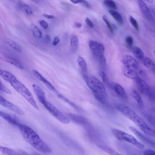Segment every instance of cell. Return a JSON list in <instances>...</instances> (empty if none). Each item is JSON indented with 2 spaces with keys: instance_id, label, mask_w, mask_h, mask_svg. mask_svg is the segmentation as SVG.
<instances>
[{
  "instance_id": "cell-1",
  "label": "cell",
  "mask_w": 155,
  "mask_h": 155,
  "mask_svg": "<svg viewBox=\"0 0 155 155\" xmlns=\"http://www.w3.org/2000/svg\"><path fill=\"white\" fill-rule=\"evenodd\" d=\"M19 131L25 140L37 150L44 153H51L52 150L38 134L32 129L20 124L18 127Z\"/></svg>"
},
{
  "instance_id": "cell-2",
  "label": "cell",
  "mask_w": 155,
  "mask_h": 155,
  "mask_svg": "<svg viewBox=\"0 0 155 155\" xmlns=\"http://www.w3.org/2000/svg\"><path fill=\"white\" fill-rule=\"evenodd\" d=\"M116 107L120 112L134 122L146 134L151 136H155L154 130L129 107L120 104H117Z\"/></svg>"
},
{
  "instance_id": "cell-3",
  "label": "cell",
  "mask_w": 155,
  "mask_h": 155,
  "mask_svg": "<svg viewBox=\"0 0 155 155\" xmlns=\"http://www.w3.org/2000/svg\"><path fill=\"white\" fill-rule=\"evenodd\" d=\"M13 88L20 95L24 97L35 108L39 110L31 92L26 87L16 78L9 82Z\"/></svg>"
},
{
  "instance_id": "cell-4",
  "label": "cell",
  "mask_w": 155,
  "mask_h": 155,
  "mask_svg": "<svg viewBox=\"0 0 155 155\" xmlns=\"http://www.w3.org/2000/svg\"><path fill=\"white\" fill-rule=\"evenodd\" d=\"M111 131L112 134L118 140L127 142L140 149L144 148L143 144L132 135L117 129L112 128Z\"/></svg>"
},
{
  "instance_id": "cell-5",
  "label": "cell",
  "mask_w": 155,
  "mask_h": 155,
  "mask_svg": "<svg viewBox=\"0 0 155 155\" xmlns=\"http://www.w3.org/2000/svg\"><path fill=\"white\" fill-rule=\"evenodd\" d=\"M43 105L55 118L64 124L70 123L69 119L53 104L47 101Z\"/></svg>"
},
{
  "instance_id": "cell-6",
  "label": "cell",
  "mask_w": 155,
  "mask_h": 155,
  "mask_svg": "<svg viewBox=\"0 0 155 155\" xmlns=\"http://www.w3.org/2000/svg\"><path fill=\"white\" fill-rule=\"evenodd\" d=\"M83 77L87 85L91 90L96 100L101 103L104 104L106 97L98 91L91 78L85 75L83 76Z\"/></svg>"
},
{
  "instance_id": "cell-7",
  "label": "cell",
  "mask_w": 155,
  "mask_h": 155,
  "mask_svg": "<svg viewBox=\"0 0 155 155\" xmlns=\"http://www.w3.org/2000/svg\"><path fill=\"white\" fill-rule=\"evenodd\" d=\"M0 104L18 114L22 115L24 114V112L21 108L7 100L0 94Z\"/></svg>"
},
{
  "instance_id": "cell-8",
  "label": "cell",
  "mask_w": 155,
  "mask_h": 155,
  "mask_svg": "<svg viewBox=\"0 0 155 155\" xmlns=\"http://www.w3.org/2000/svg\"><path fill=\"white\" fill-rule=\"evenodd\" d=\"M122 62L125 68L137 70L139 67L138 63L132 56L125 55L122 58Z\"/></svg>"
},
{
  "instance_id": "cell-9",
  "label": "cell",
  "mask_w": 155,
  "mask_h": 155,
  "mask_svg": "<svg viewBox=\"0 0 155 155\" xmlns=\"http://www.w3.org/2000/svg\"><path fill=\"white\" fill-rule=\"evenodd\" d=\"M135 79L137 85L141 92L146 95L150 96L151 90L145 81L138 76Z\"/></svg>"
},
{
  "instance_id": "cell-10",
  "label": "cell",
  "mask_w": 155,
  "mask_h": 155,
  "mask_svg": "<svg viewBox=\"0 0 155 155\" xmlns=\"http://www.w3.org/2000/svg\"><path fill=\"white\" fill-rule=\"evenodd\" d=\"M138 3L140 10L145 18L149 21H153L154 20L153 15L146 5L141 0H138Z\"/></svg>"
},
{
  "instance_id": "cell-11",
  "label": "cell",
  "mask_w": 155,
  "mask_h": 155,
  "mask_svg": "<svg viewBox=\"0 0 155 155\" xmlns=\"http://www.w3.org/2000/svg\"><path fill=\"white\" fill-rule=\"evenodd\" d=\"M32 87L39 101L43 105L47 101L45 92L41 87L35 84H32Z\"/></svg>"
},
{
  "instance_id": "cell-12",
  "label": "cell",
  "mask_w": 155,
  "mask_h": 155,
  "mask_svg": "<svg viewBox=\"0 0 155 155\" xmlns=\"http://www.w3.org/2000/svg\"><path fill=\"white\" fill-rule=\"evenodd\" d=\"M0 151L3 153L5 155H19L28 154L26 152L22 150H14L0 145Z\"/></svg>"
},
{
  "instance_id": "cell-13",
  "label": "cell",
  "mask_w": 155,
  "mask_h": 155,
  "mask_svg": "<svg viewBox=\"0 0 155 155\" xmlns=\"http://www.w3.org/2000/svg\"><path fill=\"white\" fill-rule=\"evenodd\" d=\"M129 129L134 133L141 141L144 143L152 146L154 145V143L153 141L149 140L146 137L139 132L134 127L130 126L129 127Z\"/></svg>"
},
{
  "instance_id": "cell-14",
  "label": "cell",
  "mask_w": 155,
  "mask_h": 155,
  "mask_svg": "<svg viewBox=\"0 0 155 155\" xmlns=\"http://www.w3.org/2000/svg\"><path fill=\"white\" fill-rule=\"evenodd\" d=\"M111 87L117 94L121 98L127 99V96L124 88L119 84L117 83H113Z\"/></svg>"
},
{
  "instance_id": "cell-15",
  "label": "cell",
  "mask_w": 155,
  "mask_h": 155,
  "mask_svg": "<svg viewBox=\"0 0 155 155\" xmlns=\"http://www.w3.org/2000/svg\"><path fill=\"white\" fill-rule=\"evenodd\" d=\"M0 117L9 123L18 127L20 124L15 116L0 110Z\"/></svg>"
},
{
  "instance_id": "cell-16",
  "label": "cell",
  "mask_w": 155,
  "mask_h": 155,
  "mask_svg": "<svg viewBox=\"0 0 155 155\" xmlns=\"http://www.w3.org/2000/svg\"><path fill=\"white\" fill-rule=\"evenodd\" d=\"M91 78L93 81L98 91L107 97V94L106 90L104 86L101 82L94 76H92Z\"/></svg>"
},
{
  "instance_id": "cell-17",
  "label": "cell",
  "mask_w": 155,
  "mask_h": 155,
  "mask_svg": "<svg viewBox=\"0 0 155 155\" xmlns=\"http://www.w3.org/2000/svg\"><path fill=\"white\" fill-rule=\"evenodd\" d=\"M79 45V40L77 35H72L71 38V51L74 53L78 50Z\"/></svg>"
},
{
  "instance_id": "cell-18",
  "label": "cell",
  "mask_w": 155,
  "mask_h": 155,
  "mask_svg": "<svg viewBox=\"0 0 155 155\" xmlns=\"http://www.w3.org/2000/svg\"><path fill=\"white\" fill-rule=\"evenodd\" d=\"M0 76L7 81L10 82L16 78L8 71L0 69Z\"/></svg>"
},
{
  "instance_id": "cell-19",
  "label": "cell",
  "mask_w": 155,
  "mask_h": 155,
  "mask_svg": "<svg viewBox=\"0 0 155 155\" xmlns=\"http://www.w3.org/2000/svg\"><path fill=\"white\" fill-rule=\"evenodd\" d=\"M17 7L19 9L24 11L28 14H32L33 12L31 7L27 4L23 3L19 1L17 4Z\"/></svg>"
},
{
  "instance_id": "cell-20",
  "label": "cell",
  "mask_w": 155,
  "mask_h": 155,
  "mask_svg": "<svg viewBox=\"0 0 155 155\" xmlns=\"http://www.w3.org/2000/svg\"><path fill=\"white\" fill-rule=\"evenodd\" d=\"M125 76L130 79H135L137 77V73L136 70L125 67L123 71Z\"/></svg>"
},
{
  "instance_id": "cell-21",
  "label": "cell",
  "mask_w": 155,
  "mask_h": 155,
  "mask_svg": "<svg viewBox=\"0 0 155 155\" xmlns=\"http://www.w3.org/2000/svg\"><path fill=\"white\" fill-rule=\"evenodd\" d=\"M108 12L118 24L120 25H122L123 24L122 17L119 13L113 10H110Z\"/></svg>"
},
{
  "instance_id": "cell-22",
  "label": "cell",
  "mask_w": 155,
  "mask_h": 155,
  "mask_svg": "<svg viewBox=\"0 0 155 155\" xmlns=\"http://www.w3.org/2000/svg\"><path fill=\"white\" fill-rule=\"evenodd\" d=\"M5 42L11 48L18 52H21L22 49L20 46L13 41L9 39L6 40Z\"/></svg>"
},
{
  "instance_id": "cell-23",
  "label": "cell",
  "mask_w": 155,
  "mask_h": 155,
  "mask_svg": "<svg viewBox=\"0 0 155 155\" xmlns=\"http://www.w3.org/2000/svg\"><path fill=\"white\" fill-rule=\"evenodd\" d=\"M143 63L144 65L149 69L154 71L155 65L152 61L147 57L143 58Z\"/></svg>"
},
{
  "instance_id": "cell-24",
  "label": "cell",
  "mask_w": 155,
  "mask_h": 155,
  "mask_svg": "<svg viewBox=\"0 0 155 155\" xmlns=\"http://www.w3.org/2000/svg\"><path fill=\"white\" fill-rule=\"evenodd\" d=\"M132 97L136 101L139 105L140 107H142L143 105V102L140 95L135 90H133L131 92Z\"/></svg>"
},
{
  "instance_id": "cell-25",
  "label": "cell",
  "mask_w": 155,
  "mask_h": 155,
  "mask_svg": "<svg viewBox=\"0 0 155 155\" xmlns=\"http://www.w3.org/2000/svg\"><path fill=\"white\" fill-rule=\"evenodd\" d=\"M104 46L102 43L97 42L96 48L93 52L98 57L99 56L104 54Z\"/></svg>"
},
{
  "instance_id": "cell-26",
  "label": "cell",
  "mask_w": 155,
  "mask_h": 155,
  "mask_svg": "<svg viewBox=\"0 0 155 155\" xmlns=\"http://www.w3.org/2000/svg\"><path fill=\"white\" fill-rule=\"evenodd\" d=\"M132 52L134 56L139 59H142L144 58L143 51L139 47H135L133 48Z\"/></svg>"
},
{
  "instance_id": "cell-27",
  "label": "cell",
  "mask_w": 155,
  "mask_h": 155,
  "mask_svg": "<svg viewBox=\"0 0 155 155\" xmlns=\"http://www.w3.org/2000/svg\"><path fill=\"white\" fill-rule=\"evenodd\" d=\"M6 61L14 65L20 69H23L24 68L22 65L16 59L11 57H6L5 58Z\"/></svg>"
},
{
  "instance_id": "cell-28",
  "label": "cell",
  "mask_w": 155,
  "mask_h": 155,
  "mask_svg": "<svg viewBox=\"0 0 155 155\" xmlns=\"http://www.w3.org/2000/svg\"><path fill=\"white\" fill-rule=\"evenodd\" d=\"M30 28L33 35L35 37L38 38H41L42 33L36 25H31Z\"/></svg>"
},
{
  "instance_id": "cell-29",
  "label": "cell",
  "mask_w": 155,
  "mask_h": 155,
  "mask_svg": "<svg viewBox=\"0 0 155 155\" xmlns=\"http://www.w3.org/2000/svg\"><path fill=\"white\" fill-rule=\"evenodd\" d=\"M77 61L82 70L85 72H87V64L84 59L82 57L79 56L77 58Z\"/></svg>"
},
{
  "instance_id": "cell-30",
  "label": "cell",
  "mask_w": 155,
  "mask_h": 155,
  "mask_svg": "<svg viewBox=\"0 0 155 155\" xmlns=\"http://www.w3.org/2000/svg\"><path fill=\"white\" fill-rule=\"evenodd\" d=\"M104 5L106 7L113 9H115L117 6L115 2L112 0H104Z\"/></svg>"
},
{
  "instance_id": "cell-31",
  "label": "cell",
  "mask_w": 155,
  "mask_h": 155,
  "mask_svg": "<svg viewBox=\"0 0 155 155\" xmlns=\"http://www.w3.org/2000/svg\"><path fill=\"white\" fill-rule=\"evenodd\" d=\"M32 73L33 75L38 80L44 82L46 79L44 78L41 74L37 71L35 69L32 70Z\"/></svg>"
},
{
  "instance_id": "cell-32",
  "label": "cell",
  "mask_w": 155,
  "mask_h": 155,
  "mask_svg": "<svg viewBox=\"0 0 155 155\" xmlns=\"http://www.w3.org/2000/svg\"><path fill=\"white\" fill-rule=\"evenodd\" d=\"M103 21L106 24L107 27L110 30V31L113 33L114 32V28L113 26L110 23L109 21L105 15H104L102 17Z\"/></svg>"
},
{
  "instance_id": "cell-33",
  "label": "cell",
  "mask_w": 155,
  "mask_h": 155,
  "mask_svg": "<svg viewBox=\"0 0 155 155\" xmlns=\"http://www.w3.org/2000/svg\"><path fill=\"white\" fill-rule=\"evenodd\" d=\"M130 21L135 30L138 31L139 30V26L136 20L132 16H130L129 18Z\"/></svg>"
},
{
  "instance_id": "cell-34",
  "label": "cell",
  "mask_w": 155,
  "mask_h": 155,
  "mask_svg": "<svg viewBox=\"0 0 155 155\" xmlns=\"http://www.w3.org/2000/svg\"><path fill=\"white\" fill-rule=\"evenodd\" d=\"M43 83L50 90L55 93H57V91L55 88L46 79Z\"/></svg>"
},
{
  "instance_id": "cell-35",
  "label": "cell",
  "mask_w": 155,
  "mask_h": 155,
  "mask_svg": "<svg viewBox=\"0 0 155 155\" xmlns=\"http://www.w3.org/2000/svg\"><path fill=\"white\" fill-rule=\"evenodd\" d=\"M125 42L128 47H132L134 42L133 38L131 36H127L126 38Z\"/></svg>"
},
{
  "instance_id": "cell-36",
  "label": "cell",
  "mask_w": 155,
  "mask_h": 155,
  "mask_svg": "<svg viewBox=\"0 0 155 155\" xmlns=\"http://www.w3.org/2000/svg\"><path fill=\"white\" fill-rule=\"evenodd\" d=\"M98 60L100 64L103 67H105L106 64V58L104 54L101 55L98 57Z\"/></svg>"
},
{
  "instance_id": "cell-37",
  "label": "cell",
  "mask_w": 155,
  "mask_h": 155,
  "mask_svg": "<svg viewBox=\"0 0 155 155\" xmlns=\"http://www.w3.org/2000/svg\"><path fill=\"white\" fill-rule=\"evenodd\" d=\"M97 42L96 41L91 40L89 42V45L91 50L93 52L97 47Z\"/></svg>"
},
{
  "instance_id": "cell-38",
  "label": "cell",
  "mask_w": 155,
  "mask_h": 155,
  "mask_svg": "<svg viewBox=\"0 0 155 155\" xmlns=\"http://www.w3.org/2000/svg\"><path fill=\"white\" fill-rule=\"evenodd\" d=\"M99 74L102 78L103 81L105 83H107L108 82V79L106 74L103 71L99 72Z\"/></svg>"
},
{
  "instance_id": "cell-39",
  "label": "cell",
  "mask_w": 155,
  "mask_h": 155,
  "mask_svg": "<svg viewBox=\"0 0 155 155\" xmlns=\"http://www.w3.org/2000/svg\"><path fill=\"white\" fill-rule=\"evenodd\" d=\"M84 21L91 28H93L94 27V25L93 22L88 17H86Z\"/></svg>"
},
{
  "instance_id": "cell-40",
  "label": "cell",
  "mask_w": 155,
  "mask_h": 155,
  "mask_svg": "<svg viewBox=\"0 0 155 155\" xmlns=\"http://www.w3.org/2000/svg\"><path fill=\"white\" fill-rule=\"evenodd\" d=\"M72 3L74 4H81L82 5L87 1L85 0H70Z\"/></svg>"
},
{
  "instance_id": "cell-41",
  "label": "cell",
  "mask_w": 155,
  "mask_h": 155,
  "mask_svg": "<svg viewBox=\"0 0 155 155\" xmlns=\"http://www.w3.org/2000/svg\"><path fill=\"white\" fill-rule=\"evenodd\" d=\"M39 23L40 25L45 29H46L48 27V23L44 20H40L39 21Z\"/></svg>"
},
{
  "instance_id": "cell-42",
  "label": "cell",
  "mask_w": 155,
  "mask_h": 155,
  "mask_svg": "<svg viewBox=\"0 0 155 155\" xmlns=\"http://www.w3.org/2000/svg\"><path fill=\"white\" fill-rule=\"evenodd\" d=\"M155 153V152L154 151L150 149L146 150L143 152V154L146 155H154Z\"/></svg>"
},
{
  "instance_id": "cell-43",
  "label": "cell",
  "mask_w": 155,
  "mask_h": 155,
  "mask_svg": "<svg viewBox=\"0 0 155 155\" xmlns=\"http://www.w3.org/2000/svg\"><path fill=\"white\" fill-rule=\"evenodd\" d=\"M59 42V38L58 36H55L53 41L52 44L54 46L56 45Z\"/></svg>"
},
{
  "instance_id": "cell-44",
  "label": "cell",
  "mask_w": 155,
  "mask_h": 155,
  "mask_svg": "<svg viewBox=\"0 0 155 155\" xmlns=\"http://www.w3.org/2000/svg\"><path fill=\"white\" fill-rule=\"evenodd\" d=\"M139 74L141 76L144 78H146L147 77L145 72L143 70H141L139 71Z\"/></svg>"
},
{
  "instance_id": "cell-45",
  "label": "cell",
  "mask_w": 155,
  "mask_h": 155,
  "mask_svg": "<svg viewBox=\"0 0 155 155\" xmlns=\"http://www.w3.org/2000/svg\"><path fill=\"white\" fill-rule=\"evenodd\" d=\"M74 26L76 28H78L81 27L82 25L81 23L78 22H75L74 23Z\"/></svg>"
},
{
  "instance_id": "cell-46",
  "label": "cell",
  "mask_w": 155,
  "mask_h": 155,
  "mask_svg": "<svg viewBox=\"0 0 155 155\" xmlns=\"http://www.w3.org/2000/svg\"><path fill=\"white\" fill-rule=\"evenodd\" d=\"M43 16L45 18L49 19H52L54 18V17L52 15H49L48 14H44Z\"/></svg>"
},
{
  "instance_id": "cell-47",
  "label": "cell",
  "mask_w": 155,
  "mask_h": 155,
  "mask_svg": "<svg viewBox=\"0 0 155 155\" xmlns=\"http://www.w3.org/2000/svg\"><path fill=\"white\" fill-rule=\"evenodd\" d=\"M150 3H152L153 2V0H145Z\"/></svg>"
},
{
  "instance_id": "cell-48",
  "label": "cell",
  "mask_w": 155,
  "mask_h": 155,
  "mask_svg": "<svg viewBox=\"0 0 155 155\" xmlns=\"http://www.w3.org/2000/svg\"><path fill=\"white\" fill-rule=\"evenodd\" d=\"M31 1H36V0H31Z\"/></svg>"
}]
</instances>
